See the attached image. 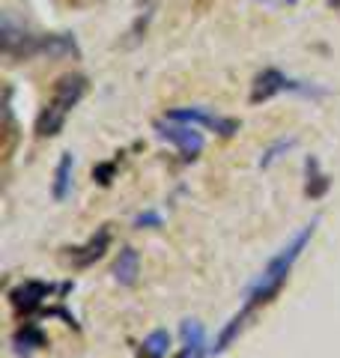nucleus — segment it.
Wrapping results in <instances>:
<instances>
[{
	"instance_id": "1",
	"label": "nucleus",
	"mask_w": 340,
	"mask_h": 358,
	"mask_svg": "<svg viewBox=\"0 0 340 358\" xmlns=\"http://www.w3.org/2000/svg\"><path fill=\"white\" fill-rule=\"evenodd\" d=\"M316 224H320V218H313L311 224H304L302 230L292 233L290 242L283 245V248H281L275 257H269V263L263 266V272L257 275V281L248 287V293H245V301H242L239 313H233L230 322H227V326L221 329V334L215 338V346H212V352H215V355H221V352L230 350V343L239 338V334L245 331L248 322L257 317V310H260V308H266V305H271V301L278 299V293L283 289V284L290 281L292 266L299 263L302 251L311 245L313 233H316Z\"/></svg>"
},
{
	"instance_id": "2",
	"label": "nucleus",
	"mask_w": 340,
	"mask_h": 358,
	"mask_svg": "<svg viewBox=\"0 0 340 358\" xmlns=\"http://www.w3.org/2000/svg\"><path fill=\"white\" fill-rule=\"evenodd\" d=\"M84 93H87V78L84 75H78V72L63 75L60 81L54 84L48 102H45L42 114L36 120V134L39 138H54V134H60L66 117L75 110V105L84 99Z\"/></svg>"
},
{
	"instance_id": "3",
	"label": "nucleus",
	"mask_w": 340,
	"mask_h": 358,
	"mask_svg": "<svg viewBox=\"0 0 340 358\" xmlns=\"http://www.w3.org/2000/svg\"><path fill=\"white\" fill-rule=\"evenodd\" d=\"M278 93H316V90L308 87V84L292 81V78H287L281 69H263L254 78V87H251V102L254 105L269 102V99L278 96Z\"/></svg>"
},
{
	"instance_id": "4",
	"label": "nucleus",
	"mask_w": 340,
	"mask_h": 358,
	"mask_svg": "<svg viewBox=\"0 0 340 358\" xmlns=\"http://www.w3.org/2000/svg\"><path fill=\"white\" fill-rule=\"evenodd\" d=\"M164 120L185 122V126H197V129H215L218 134H224V138H230V134L239 131V122L233 117H218L206 108H173V110H167Z\"/></svg>"
},
{
	"instance_id": "5",
	"label": "nucleus",
	"mask_w": 340,
	"mask_h": 358,
	"mask_svg": "<svg viewBox=\"0 0 340 358\" xmlns=\"http://www.w3.org/2000/svg\"><path fill=\"white\" fill-rule=\"evenodd\" d=\"M158 138H164L167 143L185 155V159H197L203 152V134L197 131V126H185V122H158Z\"/></svg>"
},
{
	"instance_id": "6",
	"label": "nucleus",
	"mask_w": 340,
	"mask_h": 358,
	"mask_svg": "<svg viewBox=\"0 0 340 358\" xmlns=\"http://www.w3.org/2000/svg\"><path fill=\"white\" fill-rule=\"evenodd\" d=\"M179 334H183V350L176 358H206V329L200 320H183Z\"/></svg>"
},
{
	"instance_id": "7",
	"label": "nucleus",
	"mask_w": 340,
	"mask_h": 358,
	"mask_svg": "<svg viewBox=\"0 0 340 358\" xmlns=\"http://www.w3.org/2000/svg\"><path fill=\"white\" fill-rule=\"evenodd\" d=\"M39 54H48V57H54V60H63V57H78L81 48H78L72 33H48V36H42V42H39Z\"/></svg>"
},
{
	"instance_id": "8",
	"label": "nucleus",
	"mask_w": 340,
	"mask_h": 358,
	"mask_svg": "<svg viewBox=\"0 0 340 358\" xmlns=\"http://www.w3.org/2000/svg\"><path fill=\"white\" fill-rule=\"evenodd\" d=\"M51 284H42V281H27V284H21L18 289H13V305L18 310H33V308H39L42 305V299H48L51 296Z\"/></svg>"
},
{
	"instance_id": "9",
	"label": "nucleus",
	"mask_w": 340,
	"mask_h": 358,
	"mask_svg": "<svg viewBox=\"0 0 340 358\" xmlns=\"http://www.w3.org/2000/svg\"><path fill=\"white\" fill-rule=\"evenodd\" d=\"M138 275H141V254L134 248H122L117 263H113V281L122 287H134L138 284Z\"/></svg>"
},
{
	"instance_id": "10",
	"label": "nucleus",
	"mask_w": 340,
	"mask_h": 358,
	"mask_svg": "<svg viewBox=\"0 0 340 358\" xmlns=\"http://www.w3.org/2000/svg\"><path fill=\"white\" fill-rule=\"evenodd\" d=\"M108 242H111V230H108V227H101V230H99V236H93V239L87 242V248H72V263H75L78 268L90 266L93 260H99V257H105Z\"/></svg>"
},
{
	"instance_id": "11",
	"label": "nucleus",
	"mask_w": 340,
	"mask_h": 358,
	"mask_svg": "<svg viewBox=\"0 0 340 358\" xmlns=\"http://www.w3.org/2000/svg\"><path fill=\"white\" fill-rule=\"evenodd\" d=\"M72 171H75V155L63 152L60 162H57V171H54V185H51L54 200H66V197H69V192H72Z\"/></svg>"
},
{
	"instance_id": "12",
	"label": "nucleus",
	"mask_w": 340,
	"mask_h": 358,
	"mask_svg": "<svg viewBox=\"0 0 340 358\" xmlns=\"http://www.w3.org/2000/svg\"><path fill=\"white\" fill-rule=\"evenodd\" d=\"M167 350H170V331H164V329L150 331L141 343V355H146V358H164Z\"/></svg>"
},
{
	"instance_id": "13",
	"label": "nucleus",
	"mask_w": 340,
	"mask_h": 358,
	"mask_svg": "<svg viewBox=\"0 0 340 358\" xmlns=\"http://www.w3.org/2000/svg\"><path fill=\"white\" fill-rule=\"evenodd\" d=\"M13 343H15V352L18 355H30V352H36L39 346H45V334L36 326H24V329L15 334Z\"/></svg>"
},
{
	"instance_id": "14",
	"label": "nucleus",
	"mask_w": 340,
	"mask_h": 358,
	"mask_svg": "<svg viewBox=\"0 0 340 358\" xmlns=\"http://www.w3.org/2000/svg\"><path fill=\"white\" fill-rule=\"evenodd\" d=\"M304 171H308V194H311V197H323L332 182H328V176L320 171V162H316L313 155H311L308 162H304Z\"/></svg>"
},
{
	"instance_id": "15",
	"label": "nucleus",
	"mask_w": 340,
	"mask_h": 358,
	"mask_svg": "<svg viewBox=\"0 0 340 358\" xmlns=\"http://www.w3.org/2000/svg\"><path fill=\"white\" fill-rule=\"evenodd\" d=\"M164 218H162V212H141L138 218H134V227H162Z\"/></svg>"
},
{
	"instance_id": "16",
	"label": "nucleus",
	"mask_w": 340,
	"mask_h": 358,
	"mask_svg": "<svg viewBox=\"0 0 340 358\" xmlns=\"http://www.w3.org/2000/svg\"><path fill=\"white\" fill-rule=\"evenodd\" d=\"M292 143H296V141H281V143H275V147H271V150L266 152V159H263V162H260V164H263V167H269L271 162H275V159H278V152H283V150H290V147H292Z\"/></svg>"
},
{
	"instance_id": "17",
	"label": "nucleus",
	"mask_w": 340,
	"mask_h": 358,
	"mask_svg": "<svg viewBox=\"0 0 340 358\" xmlns=\"http://www.w3.org/2000/svg\"><path fill=\"white\" fill-rule=\"evenodd\" d=\"M328 3H332V9H340V0H328Z\"/></svg>"
},
{
	"instance_id": "18",
	"label": "nucleus",
	"mask_w": 340,
	"mask_h": 358,
	"mask_svg": "<svg viewBox=\"0 0 340 358\" xmlns=\"http://www.w3.org/2000/svg\"><path fill=\"white\" fill-rule=\"evenodd\" d=\"M75 3H84V0H75Z\"/></svg>"
}]
</instances>
